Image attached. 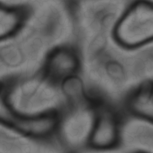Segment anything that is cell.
<instances>
[{
	"label": "cell",
	"instance_id": "6da1fadb",
	"mask_svg": "<svg viewBox=\"0 0 153 153\" xmlns=\"http://www.w3.org/2000/svg\"><path fill=\"white\" fill-rule=\"evenodd\" d=\"M121 123L117 115L107 109L94 114L88 144L98 150L113 149L120 143Z\"/></svg>",
	"mask_w": 153,
	"mask_h": 153
},
{
	"label": "cell",
	"instance_id": "277c9868",
	"mask_svg": "<svg viewBox=\"0 0 153 153\" xmlns=\"http://www.w3.org/2000/svg\"><path fill=\"white\" fill-rule=\"evenodd\" d=\"M79 68V58L75 52L69 48H61L54 50L48 55L45 70L48 78L58 81L76 74Z\"/></svg>",
	"mask_w": 153,
	"mask_h": 153
},
{
	"label": "cell",
	"instance_id": "8992f818",
	"mask_svg": "<svg viewBox=\"0 0 153 153\" xmlns=\"http://www.w3.org/2000/svg\"><path fill=\"white\" fill-rule=\"evenodd\" d=\"M2 7L0 10V31L3 38L10 36L19 28L29 11L25 7Z\"/></svg>",
	"mask_w": 153,
	"mask_h": 153
},
{
	"label": "cell",
	"instance_id": "ba28073f",
	"mask_svg": "<svg viewBox=\"0 0 153 153\" xmlns=\"http://www.w3.org/2000/svg\"><path fill=\"white\" fill-rule=\"evenodd\" d=\"M1 59L6 65L15 67L20 64L23 60V55L21 50L13 45H9L1 48Z\"/></svg>",
	"mask_w": 153,
	"mask_h": 153
},
{
	"label": "cell",
	"instance_id": "52a82bcc",
	"mask_svg": "<svg viewBox=\"0 0 153 153\" xmlns=\"http://www.w3.org/2000/svg\"><path fill=\"white\" fill-rule=\"evenodd\" d=\"M62 90L71 105L76 107L84 99L83 84L81 79L74 74L68 76L62 81Z\"/></svg>",
	"mask_w": 153,
	"mask_h": 153
},
{
	"label": "cell",
	"instance_id": "3957f363",
	"mask_svg": "<svg viewBox=\"0 0 153 153\" xmlns=\"http://www.w3.org/2000/svg\"><path fill=\"white\" fill-rule=\"evenodd\" d=\"M121 127L120 142L138 150H153L152 122L134 117Z\"/></svg>",
	"mask_w": 153,
	"mask_h": 153
},
{
	"label": "cell",
	"instance_id": "5b68a950",
	"mask_svg": "<svg viewBox=\"0 0 153 153\" xmlns=\"http://www.w3.org/2000/svg\"><path fill=\"white\" fill-rule=\"evenodd\" d=\"M151 89L149 86L142 87L132 97L129 106L132 116L152 122L153 100Z\"/></svg>",
	"mask_w": 153,
	"mask_h": 153
},
{
	"label": "cell",
	"instance_id": "7a4b0ae2",
	"mask_svg": "<svg viewBox=\"0 0 153 153\" xmlns=\"http://www.w3.org/2000/svg\"><path fill=\"white\" fill-rule=\"evenodd\" d=\"M135 7L121 21L117 30L119 39L124 45L134 46L144 42L152 32V12L150 7Z\"/></svg>",
	"mask_w": 153,
	"mask_h": 153
}]
</instances>
